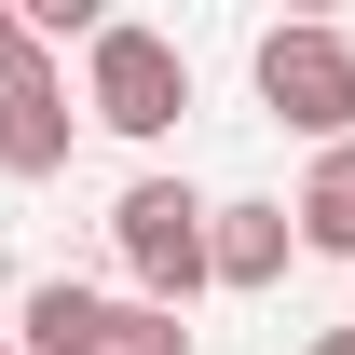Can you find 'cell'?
Masks as SVG:
<instances>
[{
    "label": "cell",
    "mask_w": 355,
    "mask_h": 355,
    "mask_svg": "<svg viewBox=\"0 0 355 355\" xmlns=\"http://www.w3.org/2000/svg\"><path fill=\"white\" fill-rule=\"evenodd\" d=\"M28 69H42V28H28V14L0 0V83H28Z\"/></svg>",
    "instance_id": "cell-8"
},
{
    "label": "cell",
    "mask_w": 355,
    "mask_h": 355,
    "mask_svg": "<svg viewBox=\"0 0 355 355\" xmlns=\"http://www.w3.org/2000/svg\"><path fill=\"white\" fill-rule=\"evenodd\" d=\"M83 110L110 137H178V110H191V55L164 42V28H96V55H83Z\"/></svg>",
    "instance_id": "cell-3"
},
{
    "label": "cell",
    "mask_w": 355,
    "mask_h": 355,
    "mask_svg": "<svg viewBox=\"0 0 355 355\" xmlns=\"http://www.w3.org/2000/svg\"><path fill=\"white\" fill-rule=\"evenodd\" d=\"M287 219H301L314 260H355V150H314V178H301V205H287Z\"/></svg>",
    "instance_id": "cell-7"
},
{
    "label": "cell",
    "mask_w": 355,
    "mask_h": 355,
    "mask_svg": "<svg viewBox=\"0 0 355 355\" xmlns=\"http://www.w3.org/2000/svg\"><path fill=\"white\" fill-rule=\"evenodd\" d=\"M69 137H83V110H69V69H55V55L28 83H0V178H55Z\"/></svg>",
    "instance_id": "cell-5"
},
{
    "label": "cell",
    "mask_w": 355,
    "mask_h": 355,
    "mask_svg": "<svg viewBox=\"0 0 355 355\" xmlns=\"http://www.w3.org/2000/svg\"><path fill=\"white\" fill-rule=\"evenodd\" d=\"M0 355H28V342H14V328H0Z\"/></svg>",
    "instance_id": "cell-10"
},
{
    "label": "cell",
    "mask_w": 355,
    "mask_h": 355,
    "mask_svg": "<svg viewBox=\"0 0 355 355\" xmlns=\"http://www.w3.org/2000/svg\"><path fill=\"white\" fill-rule=\"evenodd\" d=\"M287 260H301V219L287 205H219V287H287Z\"/></svg>",
    "instance_id": "cell-6"
},
{
    "label": "cell",
    "mask_w": 355,
    "mask_h": 355,
    "mask_svg": "<svg viewBox=\"0 0 355 355\" xmlns=\"http://www.w3.org/2000/svg\"><path fill=\"white\" fill-rule=\"evenodd\" d=\"M14 342L28 355H191V328L150 301H110V287H28V314H14Z\"/></svg>",
    "instance_id": "cell-4"
},
{
    "label": "cell",
    "mask_w": 355,
    "mask_h": 355,
    "mask_svg": "<svg viewBox=\"0 0 355 355\" xmlns=\"http://www.w3.org/2000/svg\"><path fill=\"white\" fill-rule=\"evenodd\" d=\"M110 260L137 273L150 314H191L205 287H219V205H205L191 178H137L123 205H110Z\"/></svg>",
    "instance_id": "cell-1"
},
{
    "label": "cell",
    "mask_w": 355,
    "mask_h": 355,
    "mask_svg": "<svg viewBox=\"0 0 355 355\" xmlns=\"http://www.w3.org/2000/svg\"><path fill=\"white\" fill-rule=\"evenodd\" d=\"M246 69H260V110L287 137H314V150H355V42L342 28H260V55H246Z\"/></svg>",
    "instance_id": "cell-2"
},
{
    "label": "cell",
    "mask_w": 355,
    "mask_h": 355,
    "mask_svg": "<svg viewBox=\"0 0 355 355\" xmlns=\"http://www.w3.org/2000/svg\"><path fill=\"white\" fill-rule=\"evenodd\" d=\"M314 355H355V328H314Z\"/></svg>",
    "instance_id": "cell-9"
}]
</instances>
